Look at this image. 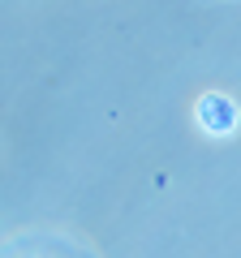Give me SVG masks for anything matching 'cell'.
I'll return each instance as SVG.
<instances>
[{
    "mask_svg": "<svg viewBox=\"0 0 241 258\" xmlns=\"http://www.w3.org/2000/svg\"><path fill=\"white\" fill-rule=\"evenodd\" d=\"M198 120H203L211 134H232V125H237V108H232L224 95H203V99H198Z\"/></svg>",
    "mask_w": 241,
    "mask_h": 258,
    "instance_id": "cell-1",
    "label": "cell"
}]
</instances>
